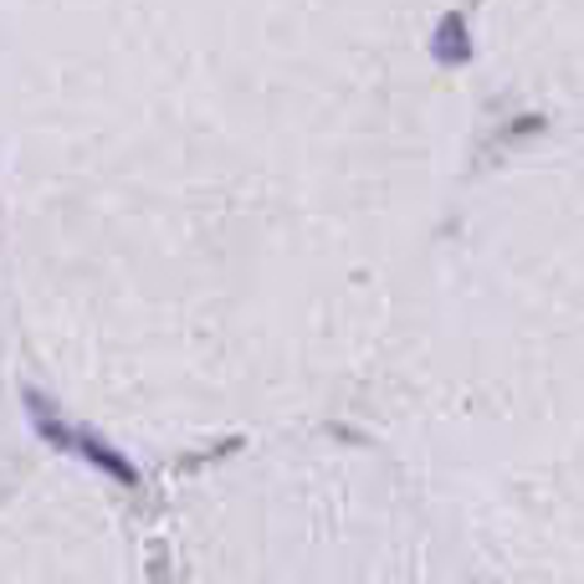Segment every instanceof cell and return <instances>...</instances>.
I'll use <instances>...</instances> for the list:
<instances>
[{
  "instance_id": "obj_1",
  "label": "cell",
  "mask_w": 584,
  "mask_h": 584,
  "mask_svg": "<svg viewBox=\"0 0 584 584\" xmlns=\"http://www.w3.org/2000/svg\"><path fill=\"white\" fill-rule=\"evenodd\" d=\"M472 57V36H467V21L451 11L441 26H436V62H446V68H462Z\"/></svg>"
},
{
  "instance_id": "obj_2",
  "label": "cell",
  "mask_w": 584,
  "mask_h": 584,
  "mask_svg": "<svg viewBox=\"0 0 584 584\" xmlns=\"http://www.w3.org/2000/svg\"><path fill=\"white\" fill-rule=\"evenodd\" d=\"M83 451H87V456H93V462H98V467H108V472H114V477H118V482H123V487H134V482H139V472L129 467L123 456H114V451H108V446H98V441H87Z\"/></svg>"
}]
</instances>
